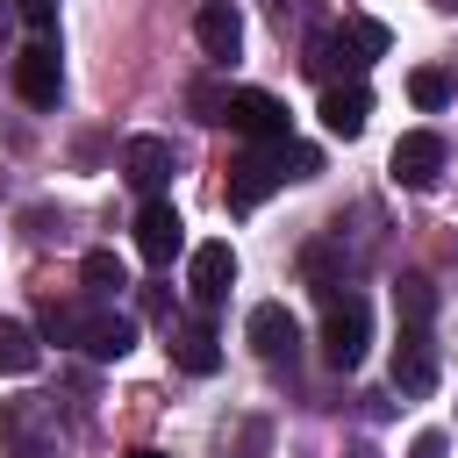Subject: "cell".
<instances>
[{
    "label": "cell",
    "instance_id": "6da1fadb",
    "mask_svg": "<svg viewBox=\"0 0 458 458\" xmlns=\"http://www.w3.org/2000/svg\"><path fill=\"white\" fill-rule=\"evenodd\" d=\"M386 50H394L386 21H344V29H329V36L308 43V72H322V79L336 86V72H365V64L386 57Z\"/></svg>",
    "mask_w": 458,
    "mask_h": 458
},
{
    "label": "cell",
    "instance_id": "7a4b0ae2",
    "mask_svg": "<svg viewBox=\"0 0 458 458\" xmlns=\"http://www.w3.org/2000/svg\"><path fill=\"white\" fill-rule=\"evenodd\" d=\"M57 408L43 401V394H21V401H7L0 408V451L7 458H57Z\"/></svg>",
    "mask_w": 458,
    "mask_h": 458
},
{
    "label": "cell",
    "instance_id": "3957f363",
    "mask_svg": "<svg viewBox=\"0 0 458 458\" xmlns=\"http://www.w3.org/2000/svg\"><path fill=\"white\" fill-rule=\"evenodd\" d=\"M365 336H372V308H365L358 293H329V315H322V358H329L336 372H358Z\"/></svg>",
    "mask_w": 458,
    "mask_h": 458
},
{
    "label": "cell",
    "instance_id": "277c9868",
    "mask_svg": "<svg viewBox=\"0 0 458 458\" xmlns=\"http://www.w3.org/2000/svg\"><path fill=\"white\" fill-rule=\"evenodd\" d=\"M215 122H229V129L250 136V143H286V100L265 93V86H236V93H222V114H215Z\"/></svg>",
    "mask_w": 458,
    "mask_h": 458
},
{
    "label": "cell",
    "instance_id": "5b68a950",
    "mask_svg": "<svg viewBox=\"0 0 458 458\" xmlns=\"http://www.w3.org/2000/svg\"><path fill=\"white\" fill-rule=\"evenodd\" d=\"M386 172H394V186H408V193H429V186L444 179V136H429V129H408V136L394 143Z\"/></svg>",
    "mask_w": 458,
    "mask_h": 458
},
{
    "label": "cell",
    "instance_id": "8992f818",
    "mask_svg": "<svg viewBox=\"0 0 458 458\" xmlns=\"http://www.w3.org/2000/svg\"><path fill=\"white\" fill-rule=\"evenodd\" d=\"M279 186H286V172H279V143L236 157V165H229V215H250V208H258L265 193H279Z\"/></svg>",
    "mask_w": 458,
    "mask_h": 458
},
{
    "label": "cell",
    "instance_id": "52a82bcc",
    "mask_svg": "<svg viewBox=\"0 0 458 458\" xmlns=\"http://www.w3.org/2000/svg\"><path fill=\"white\" fill-rule=\"evenodd\" d=\"M243 336H250V351L265 365H293V351H301V322L286 315V301H258L250 322H243Z\"/></svg>",
    "mask_w": 458,
    "mask_h": 458
},
{
    "label": "cell",
    "instance_id": "ba28073f",
    "mask_svg": "<svg viewBox=\"0 0 458 458\" xmlns=\"http://www.w3.org/2000/svg\"><path fill=\"white\" fill-rule=\"evenodd\" d=\"M229 286H236V250L215 236V243H193V258H186V293L200 301V308H215V301H229Z\"/></svg>",
    "mask_w": 458,
    "mask_h": 458
},
{
    "label": "cell",
    "instance_id": "9c48e42d",
    "mask_svg": "<svg viewBox=\"0 0 458 458\" xmlns=\"http://www.w3.org/2000/svg\"><path fill=\"white\" fill-rule=\"evenodd\" d=\"M429 386H437V336H429V329H408V322H401V344H394V394L422 401Z\"/></svg>",
    "mask_w": 458,
    "mask_h": 458
},
{
    "label": "cell",
    "instance_id": "30bf717a",
    "mask_svg": "<svg viewBox=\"0 0 458 458\" xmlns=\"http://www.w3.org/2000/svg\"><path fill=\"white\" fill-rule=\"evenodd\" d=\"M14 93H21L29 107H57V93H64V64H57L50 43L14 50Z\"/></svg>",
    "mask_w": 458,
    "mask_h": 458
},
{
    "label": "cell",
    "instance_id": "8fae6325",
    "mask_svg": "<svg viewBox=\"0 0 458 458\" xmlns=\"http://www.w3.org/2000/svg\"><path fill=\"white\" fill-rule=\"evenodd\" d=\"M136 250H143L150 265H172V258L186 250V222H179L172 200H143V208H136Z\"/></svg>",
    "mask_w": 458,
    "mask_h": 458
},
{
    "label": "cell",
    "instance_id": "7c38bea8",
    "mask_svg": "<svg viewBox=\"0 0 458 458\" xmlns=\"http://www.w3.org/2000/svg\"><path fill=\"white\" fill-rule=\"evenodd\" d=\"M72 344H86V358H100V365H107V358H129V351H136V322H129V315H107V308H100V315H93V308H79Z\"/></svg>",
    "mask_w": 458,
    "mask_h": 458
},
{
    "label": "cell",
    "instance_id": "4fadbf2b",
    "mask_svg": "<svg viewBox=\"0 0 458 458\" xmlns=\"http://www.w3.org/2000/svg\"><path fill=\"white\" fill-rule=\"evenodd\" d=\"M193 36H200V50H208L215 64H229V57L243 50V14H236V0H200Z\"/></svg>",
    "mask_w": 458,
    "mask_h": 458
},
{
    "label": "cell",
    "instance_id": "5bb4252c",
    "mask_svg": "<svg viewBox=\"0 0 458 458\" xmlns=\"http://www.w3.org/2000/svg\"><path fill=\"white\" fill-rule=\"evenodd\" d=\"M365 122H372V93L358 86V79H336V86H322V129L329 136H365Z\"/></svg>",
    "mask_w": 458,
    "mask_h": 458
},
{
    "label": "cell",
    "instance_id": "9a60e30c",
    "mask_svg": "<svg viewBox=\"0 0 458 458\" xmlns=\"http://www.w3.org/2000/svg\"><path fill=\"white\" fill-rule=\"evenodd\" d=\"M172 165H179V157H172L165 136H129V150H122V179H129L136 193H150V200H157V186L172 179Z\"/></svg>",
    "mask_w": 458,
    "mask_h": 458
},
{
    "label": "cell",
    "instance_id": "2e32d148",
    "mask_svg": "<svg viewBox=\"0 0 458 458\" xmlns=\"http://www.w3.org/2000/svg\"><path fill=\"white\" fill-rule=\"evenodd\" d=\"M172 358H179V372L208 379V372L222 365V344H215V329H208L200 315H186V322H172Z\"/></svg>",
    "mask_w": 458,
    "mask_h": 458
},
{
    "label": "cell",
    "instance_id": "e0dca14e",
    "mask_svg": "<svg viewBox=\"0 0 458 458\" xmlns=\"http://www.w3.org/2000/svg\"><path fill=\"white\" fill-rule=\"evenodd\" d=\"M36 358H43V344H36V329L29 322H14V315H0V372H36Z\"/></svg>",
    "mask_w": 458,
    "mask_h": 458
},
{
    "label": "cell",
    "instance_id": "ac0fdd59",
    "mask_svg": "<svg viewBox=\"0 0 458 458\" xmlns=\"http://www.w3.org/2000/svg\"><path fill=\"white\" fill-rule=\"evenodd\" d=\"M394 308H401L408 329H429V315H437V286H429L422 272H408V279L394 286Z\"/></svg>",
    "mask_w": 458,
    "mask_h": 458
},
{
    "label": "cell",
    "instance_id": "d6986e66",
    "mask_svg": "<svg viewBox=\"0 0 458 458\" xmlns=\"http://www.w3.org/2000/svg\"><path fill=\"white\" fill-rule=\"evenodd\" d=\"M408 100L415 107H451V72H437V64H422V72H408Z\"/></svg>",
    "mask_w": 458,
    "mask_h": 458
},
{
    "label": "cell",
    "instance_id": "ffe728a7",
    "mask_svg": "<svg viewBox=\"0 0 458 458\" xmlns=\"http://www.w3.org/2000/svg\"><path fill=\"white\" fill-rule=\"evenodd\" d=\"M86 286L107 301V293H122V286H129V265H122L114 250H86Z\"/></svg>",
    "mask_w": 458,
    "mask_h": 458
},
{
    "label": "cell",
    "instance_id": "44dd1931",
    "mask_svg": "<svg viewBox=\"0 0 458 458\" xmlns=\"http://www.w3.org/2000/svg\"><path fill=\"white\" fill-rule=\"evenodd\" d=\"M279 172H286V179H315V172H322V150L286 136V143H279Z\"/></svg>",
    "mask_w": 458,
    "mask_h": 458
},
{
    "label": "cell",
    "instance_id": "7402d4cb",
    "mask_svg": "<svg viewBox=\"0 0 458 458\" xmlns=\"http://www.w3.org/2000/svg\"><path fill=\"white\" fill-rule=\"evenodd\" d=\"M21 21H29V29H36V43H43V36L57 29V0H21Z\"/></svg>",
    "mask_w": 458,
    "mask_h": 458
},
{
    "label": "cell",
    "instance_id": "603a6c76",
    "mask_svg": "<svg viewBox=\"0 0 458 458\" xmlns=\"http://www.w3.org/2000/svg\"><path fill=\"white\" fill-rule=\"evenodd\" d=\"M415 458H444V429H422L415 437Z\"/></svg>",
    "mask_w": 458,
    "mask_h": 458
},
{
    "label": "cell",
    "instance_id": "cb8c5ba5",
    "mask_svg": "<svg viewBox=\"0 0 458 458\" xmlns=\"http://www.w3.org/2000/svg\"><path fill=\"white\" fill-rule=\"evenodd\" d=\"M7 14H14V7H7V0H0V36H7Z\"/></svg>",
    "mask_w": 458,
    "mask_h": 458
},
{
    "label": "cell",
    "instance_id": "d4e9b609",
    "mask_svg": "<svg viewBox=\"0 0 458 458\" xmlns=\"http://www.w3.org/2000/svg\"><path fill=\"white\" fill-rule=\"evenodd\" d=\"M129 458H165V451H129Z\"/></svg>",
    "mask_w": 458,
    "mask_h": 458
},
{
    "label": "cell",
    "instance_id": "484cf974",
    "mask_svg": "<svg viewBox=\"0 0 458 458\" xmlns=\"http://www.w3.org/2000/svg\"><path fill=\"white\" fill-rule=\"evenodd\" d=\"M437 7H458V0H437Z\"/></svg>",
    "mask_w": 458,
    "mask_h": 458
}]
</instances>
